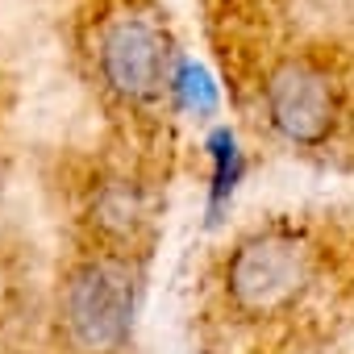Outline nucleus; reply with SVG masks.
<instances>
[{"mask_svg": "<svg viewBox=\"0 0 354 354\" xmlns=\"http://www.w3.org/2000/svg\"><path fill=\"white\" fill-rule=\"evenodd\" d=\"M317 279V246L292 225L246 234L225 259V296L242 317H279L300 304Z\"/></svg>", "mask_w": 354, "mask_h": 354, "instance_id": "obj_1", "label": "nucleus"}, {"mask_svg": "<svg viewBox=\"0 0 354 354\" xmlns=\"http://www.w3.org/2000/svg\"><path fill=\"white\" fill-rule=\"evenodd\" d=\"M138 283L125 259L100 250L67 267L59 288V321L75 354H121L133 329Z\"/></svg>", "mask_w": 354, "mask_h": 354, "instance_id": "obj_2", "label": "nucleus"}, {"mask_svg": "<svg viewBox=\"0 0 354 354\" xmlns=\"http://www.w3.org/2000/svg\"><path fill=\"white\" fill-rule=\"evenodd\" d=\"M267 125L292 146H321L342 121V84L313 55L279 59L263 80Z\"/></svg>", "mask_w": 354, "mask_h": 354, "instance_id": "obj_3", "label": "nucleus"}, {"mask_svg": "<svg viewBox=\"0 0 354 354\" xmlns=\"http://www.w3.org/2000/svg\"><path fill=\"white\" fill-rule=\"evenodd\" d=\"M96 63L109 92L150 104L171 84V42L150 13H117L96 34Z\"/></svg>", "mask_w": 354, "mask_h": 354, "instance_id": "obj_4", "label": "nucleus"}]
</instances>
